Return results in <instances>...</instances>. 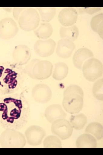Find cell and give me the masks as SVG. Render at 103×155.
<instances>
[{
    "label": "cell",
    "instance_id": "cell-1",
    "mask_svg": "<svg viewBox=\"0 0 103 155\" xmlns=\"http://www.w3.org/2000/svg\"><path fill=\"white\" fill-rule=\"evenodd\" d=\"M30 113V105L22 93L0 96V126L5 129H22Z\"/></svg>",
    "mask_w": 103,
    "mask_h": 155
},
{
    "label": "cell",
    "instance_id": "cell-2",
    "mask_svg": "<svg viewBox=\"0 0 103 155\" xmlns=\"http://www.w3.org/2000/svg\"><path fill=\"white\" fill-rule=\"evenodd\" d=\"M22 66L14 62H0V96L17 93L25 81Z\"/></svg>",
    "mask_w": 103,
    "mask_h": 155
},
{
    "label": "cell",
    "instance_id": "cell-3",
    "mask_svg": "<svg viewBox=\"0 0 103 155\" xmlns=\"http://www.w3.org/2000/svg\"><path fill=\"white\" fill-rule=\"evenodd\" d=\"M83 98L84 93L81 87L75 84L69 85L63 92V107L70 114L79 113L83 107Z\"/></svg>",
    "mask_w": 103,
    "mask_h": 155
},
{
    "label": "cell",
    "instance_id": "cell-4",
    "mask_svg": "<svg viewBox=\"0 0 103 155\" xmlns=\"http://www.w3.org/2000/svg\"><path fill=\"white\" fill-rule=\"evenodd\" d=\"M53 69V66L50 61L34 59L27 63L24 70L26 74L32 79L41 80L49 78Z\"/></svg>",
    "mask_w": 103,
    "mask_h": 155
},
{
    "label": "cell",
    "instance_id": "cell-5",
    "mask_svg": "<svg viewBox=\"0 0 103 155\" xmlns=\"http://www.w3.org/2000/svg\"><path fill=\"white\" fill-rule=\"evenodd\" d=\"M26 142L24 135L16 130L5 129L0 136V145L3 148H23Z\"/></svg>",
    "mask_w": 103,
    "mask_h": 155
},
{
    "label": "cell",
    "instance_id": "cell-6",
    "mask_svg": "<svg viewBox=\"0 0 103 155\" xmlns=\"http://www.w3.org/2000/svg\"><path fill=\"white\" fill-rule=\"evenodd\" d=\"M18 21L23 30L29 32L37 28L40 24V18L35 9L26 8L19 17Z\"/></svg>",
    "mask_w": 103,
    "mask_h": 155
},
{
    "label": "cell",
    "instance_id": "cell-7",
    "mask_svg": "<svg viewBox=\"0 0 103 155\" xmlns=\"http://www.w3.org/2000/svg\"><path fill=\"white\" fill-rule=\"evenodd\" d=\"M83 76L88 81H95L102 76L103 66L98 59L92 58L87 60L82 67Z\"/></svg>",
    "mask_w": 103,
    "mask_h": 155
},
{
    "label": "cell",
    "instance_id": "cell-8",
    "mask_svg": "<svg viewBox=\"0 0 103 155\" xmlns=\"http://www.w3.org/2000/svg\"><path fill=\"white\" fill-rule=\"evenodd\" d=\"M51 131L62 140H65L71 137L73 128L70 123L65 119L57 120L52 123Z\"/></svg>",
    "mask_w": 103,
    "mask_h": 155
},
{
    "label": "cell",
    "instance_id": "cell-9",
    "mask_svg": "<svg viewBox=\"0 0 103 155\" xmlns=\"http://www.w3.org/2000/svg\"><path fill=\"white\" fill-rule=\"evenodd\" d=\"M24 134L28 144L32 146H37L42 143L46 133L45 129L40 126L31 125L26 130Z\"/></svg>",
    "mask_w": 103,
    "mask_h": 155
},
{
    "label": "cell",
    "instance_id": "cell-10",
    "mask_svg": "<svg viewBox=\"0 0 103 155\" xmlns=\"http://www.w3.org/2000/svg\"><path fill=\"white\" fill-rule=\"evenodd\" d=\"M18 31L17 24L11 18H4L0 21V38L9 40L15 37Z\"/></svg>",
    "mask_w": 103,
    "mask_h": 155
},
{
    "label": "cell",
    "instance_id": "cell-11",
    "mask_svg": "<svg viewBox=\"0 0 103 155\" xmlns=\"http://www.w3.org/2000/svg\"><path fill=\"white\" fill-rule=\"evenodd\" d=\"M52 91L47 85L38 84L34 86L32 91V96L34 100L38 103H47L51 99Z\"/></svg>",
    "mask_w": 103,
    "mask_h": 155
},
{
    "label": "cell",
    "instance_id": "cell-12",
    "mask_svg": "<svg viewBox=\"0 0 103 155\" xmlns=\"http://www.w3.org/2000/svg\"><path fill=\"white\" fill-rule=\"evenodd\" d=\"M56 43L51 38L45 40H38L34 45V50L36 54L43 58L52 55L55 51Z\"/></svg>",
    "mask_w": 103,
    "mask_h": 155
},
{
    "label": "cell",
    "instance_id": "cell-13",
    "mask_svg": "<svg viewBox=\"0 0 103 155\" xmlns=\"http://www.w3.org/2000/svg\"><path fill=\"white\" fill-rule=\"evenodd\" d=\"M14 62L21 66L26 65L30 60L31 52L27 46L19 45L14 48L12 54Z\"/></svg>",
    "mask_w": 103,
    "mask_h": 155
},
{
    "label": "cell",
    "instance_id": "cell-14",
    "mask_svg": "<svg viewBox=\"0 0 103 155\" xmlns=\"http://www.w3.org/2000/svg\"><path fill=\"white\" fill-rule=\"evenodd\" d=\"M78 13L72 8H66L62 10L58 15V20L61 25L65 27L74 25L78 18Z\"/></svg>",
    "mask_w": 103,
    "mask_h": 155
},
{
    "label": "cell",
    "instance_id": "cell-15",
    "mask_svg": "<svg viewBox=\"0 0 103 155\" xmlns=\"http://www.w3.org/2000/svg\"><path fill=\"white\" fill-rule=\"evenodd\" d=\"M76 48L74 42L66 38H62L58 41L56 52L57 55L63 59H67L71 56Z\"/></svg>",
    "mask_w": 103,
    "mask_h": 155
},
{
    "label": "cell",
    "instance_id": "cell-16",
    "mask_svg": "<svg viewBox=\"0 0 103 155\" xmlns=\"http://www.w3.org/2000/svg\"><path fill=\"white\" fill-rule=\"evenodd\" d=\"M45 116L48 122L52 123L60 119H65L66 114L59 104H53L48 107L45 112Z\"/></svg>",
    "mask_w": 103,
    "mask_h": 155
},
{
    "label": "cell",
    "instance_id": "cell-17",
    "mask_svg": "<svg viewBox=\"0 0 103 155\" xmlns=\"http://www.w3.org/2000/svg\"><path fill=\"white\" fill-rule=\"evenodd\" d=\"M94 57V53L88 48H79L73 56V64L76 68L82 70L84 63L88 60Z\"/></svg>",
    "mask_w": 103,
    "mask_h": 155
},
{
    "label": "cell",
    "instance_id": "cell-18",
    "mask_svg": "<svg viewBox=\"0 0 103 155\" xmlns=\"http://www.w3.org/2000/svg\"><path fill=\"white\" fill-rule=\"evenodd\" d=\"M97 144L96 139L88 133L80 135L77 139L76 143L77 148H96Z\"/></svg>",
    "mask_w": 103,
    "mask_h": 155
},
{
    "label": "cell",
    "instance_id": "cell-19",
    "mask_svg": "<svg viewBox=\"0 0 103 155\" xmlns=\"http://www.w3.org/2000/svg\"><path fill=\"white\" fill-rule=\"evenodd\" d=\"M69 71L68 65L65 63L58 62L55 65L52 76L54 79L61 81L67 76Z\"/></svg>",
    "mask_w": 103,
    "mask_h": 155
},
{
    "label": "cell",
    "instance_id": "cell-20",
    "mask_svg": "<svg viewBox=\"0 0 103 155\" xmlns=\"http://www.w3.org/2000/svg\"><path fill=\"white\" fill-rule=\"evenodd\" d=\"M51 24L47 22L41 23L39 27L34 31L35 35L39 38L46 39L50 38L53 32Z\"/></svg>",
    "mask_w": 103,
    "mask_h": 155
},
{
    "label": "cell",
    "instance_id": "cell-21",
    "mask_svg": "<svg viewBox=\"0 0 103 155\" xmlns=\"http://www.w3.org/2000/svg\"><path fill=\"white\" fill-rule=\"evenodd\" d=\"M77 27L73 25L70 27H61L60 30V35L62 38H66L72 41H76L79 35Z\"/></svg>",
    "mask_w": 103,
    "mask_h": 155
},
{
    "label": "cell",
    "instance_id": "cell-22",
    "mask_svg": "<svg viewBox=\"0 0 103 155\" xmlns=\"http://www.w3.org/2000/svg\"><path fill=\"white\" fill-rule=\"evenodd\" d=\"M86 133L93 135L98 140L103 137V127L102 125L98 122H93L88 125L85 129Z\"/></svg>",
    "mask_w": 103,
    "mask_h": 155
},
{
    "label": "cell",
    "instance_id": "cell-23",
    "mask_svg": "<svg viewBox=\"0 0 103 155\" xmlns=\"http://www.w3.org/2000/svg\"><path fill=\"white\" fill-rule=\"evenodd\" d=\"M87 118L84 114L81 113L72 115L70 118V123L73 128L76 130L82 129L86 124Z\"/></svg>",
    "mask_w": 103,
    "mask_h": 155
},
{
    "label": "cell",
    "instance_id": "cell-24",
    "mask_svg": "<svg viewBox=\"0 0 103 155\" xmlns=\"http://www.w3.org/2000/svg\"><path fill=\"white\" fill-rule=\"evenodd\" d=\"M92 30L103 38V14L101 13L93 17L91 22Z\"/></svg>",
    "mask_w": 103,
    "mask_h": 155
},
{
    "label": "cell",
    "instance_id": "cell-25",
    "mask_svg": "<svg viewBox=\"0 0 103 155\" xmlns=\"http://www.w3.org/2000/svg\"><path fill=\"white\" fill-rule=\"evenodd\" d=\"M41 18V21L44 22L51 21L55 16L56 9L54 8H37Z\"/></svg>",
    "mask_w": 103,
    "mask_h": 155
},
{
    "label": "cell",
    "instance_id": "cell-26",
    "mask_svg": "<svg viewBox=\"0 0 103 155\" xmlns=\"http://www.w3.org/2000/svg\"><path fill=\"white\" fill-rule=\"evenodd\" d=\"M43 147L45 148H62L61 142L59 138L54 135H49L43 142Z\"/></svg>",
    "mask_w": 103,
    "mask_h": 155
},
{
    "label": "cell",
    "instance_id": "cell-27",
    "mask_svg": "<svg viewBox=\"0 0 103 155\" xmlns=\"http://www.w3.org/2000/svg\"><path fill=\"white\" fill-rule=\"evenodd\" d=\"M93 95L98 100H103V78L97 81L93 85L92 88Z\"/></svg>",
    "mask_w": 103,
    "mask_h": 155
},
{
    "label": "cell",
    "instance_id": "cell-28",
    "mask_svg": "<svg viewBox=\"0 0 103 155\" xmlns=\"http://www.w3.org/2000/svg\"><path fill=\"white\" fill-rule=\"evenodd\" d=\"M26 8H14L13 9V17L15 20L18 21L19 17L21 13Z\"/></svg>",
    "mask_w": 103,
    "mask_h": 155
}]
</instances>
